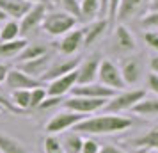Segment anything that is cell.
<instances>
[{
    "label": "cell",
    "instance_id": "6da1fadb",
    "mask_svg": "<svg viewBox=\"0 0 158 153\" xmlns=\"http://www.w3.org/2000/svg\"><path fill=\"white\" fill-rule=\"evenodd\" d=\"M133 125L130 117L119 116V114H98V116H87L80 123L73 126V132L77 134H87V135H110V134H119V132L128 130Z\"/></svg>",
    "mask_w": 158,
    "mask_h": 153
},
{
    "label": "cell",
    "instance_id": "7a4b0ae2",
    "mask_svg": "<svg viewBox=\"0 0 158 153\" xmlns=\"http://www.w3.org/2000/svg\"><path fill=\"white\" fill-rule=\"evenodd\" d=\"M77 23L78 22L69 15H66L64 11H46L43 23H41V29L44 30V34H48L52 37H60L66 32L75 29Z\"/></svg>",
    "mask_w": 158,
    "mask_h": 153
},
{
    "label": "cell",
    "instance_id": "3957f363",
    "mask_svg": "<svg viewBox=\"0 0 158 153\" xmlns=\"http://www.w3.org/2000/svg\"><path fill=\"white\" fill-rule=\"evenodd\" d=\"M98 84L105 86V87L112 89V91H123L126 87L124 86V80L121 77V71H119V66L112 62L110 59H101L100 68H98Z\"/></svg>",
    "mask_w": 158,
    "mask_h": 153
},
{
    "label": "cell",
    "instance_id": "277c9868",
    "mask_svg": "<svg viewBox=\"0 0 158 153\" xmlns=\"http://www.w3.org/2000/svg\"><path fill=\"white\" fill-rule=\"evenodd\" d=\"M144 96H146V91L144 89H131V91H121V93H115L110 100L105 105V112H110V114H119L123 110H130L137 102H140Z\"/></svg>",
    "mask_w": 158,
    "mask_h": 153
},
{
    "label": "cell",
    "instance_id": "5b68a950",
    "mask_svg": "<svg viewBox=\"0 0 158 153\" xmlns=\"http://www.w3.org/2000/svg\"><path fill=\"white\" fill-rule=\"evenodd\" d=\"M108 100H100V98H84V96H71V98H66L62 102L64 110H71L82 116H89L94 114L98 110L105 109Z\"/></svg>",
    "mask_w": 158,
    "mask_h": 153
},
{
    "label": "cell",
    "instance_id": "8992f818",
    "mask_svg": "<svg viewBox=\"0 0 158 153\" xmlns=\"http://www.w3.org/2000/svg\"><path fill=\"white\" fill-rule=\"evenodd\" d=\"M84 117L82 114H77V112H71V110H62V112H57L55 116L50 117V121L46 123L44 130L48 135H57V134H64L66 130H71L77 123H80Z\"/></svg>",
    "mask_w": 158,
    "mask_h": 153
},
{
    "label": "cell",
    "instance_id": "52a82bcc",
    "mask_svg": "<svg viewBox=\"0 0 158 153\" xmlns=\"http://www.w3.org/2000/svg\"><path fill=\"white\" fill-rule=\"evenodd\" d=\"M48 11V4H32L30 9L25 13V15L20 18V36L25 37L29 36L30 32L41 29V23H43V18Z\"/></svg>",
    "mask_w": 158,
    "mask_h": 153
},
{
    "label": "cell",
    "instance_id": "ba28073f",
    "mask_svg": "<svg viewBox=\"0 0 158 153\" xmlns=\"http://www.w3.org/2000/svg\"><path fill=\"white\" fill-rule=\"evenodd\" d=\"M119 71H121L123 80H124V86H137L142 80V75H144V62L140 55L124 57V61L119 66Z\"/></svg>",
    "mask_w": 158,
    "mask_h": 153
},
{
    "label": "cell",
    "instance_id": "9c48e42d",
    "mask_svg": "<svg viewBox=\"0 0 158 153\" xmlns=\"http://www.w3.org/2000/svg\"><path fill=\"white\" fill-rule=\"evenodd\" d=\"M112 45H114V52L115 53H121V55L131 53V52L137 48L135 36H133L131 30H130L126 25H123V23H117V25L114 27Z\"/></svg>",
    "mask_w": 158,
    "mask_h": 153
},
{
    "label": "cell",
    "instance_id": "30bf717a",
    "mask_svg": "<svg viewBox=\"0 0 158 153\" xmlns=\"http://www.w3.org/2000/svg\"><path fill=\"white\" fill-rule=\"evenodd\" d=\"M101 62L100 53H93L85 59H80L77 66V84H93L98 79V68Z\"/></svg>",
    "mask_w": 158,
    "mask_h": 153
},
{
    "label": "cell",
    "instance_id": "8fae6325",
    "mask_svg": "<svg viewBox=\"0 0 158 153\" xmlns=\"http://www.w3.org/2000/svg\"><path fill=\"white\" fill-rule=\"evenodd\" d=\"M82 46H84V32H82V29L75 27L73 30L66 32L64 36H60V41L57 43V50L60 55L71 57Z\"/></svg>",
    "mask_w": 158,
    "mask_h": 153
},
{
    "label": "cell",
    "instance_id": "7c38bea8",
    "mask_svg": "<svg viewBox=\"0 0 158 153\" xmlns=\"http://www.w3.org/2000/svg\"><path fill=\"white\" fill-rule=\"evenodd\" d=\"M148 2L149 0H121L115 15V22L126 25V22L137 18L139 15L142 16V11L148 7Z\"/></svg>",
    "mask_w": 158,
    "mask_h": 153
},
{
    "label": "cell",
    "instance_id": "4fadbf2b",
    "mask_svg": "<svg viewBox=\"0 0 158 153\" xmlns=\"http://www.w3.org/2000/svg\"><path fill=\"white\" fill-rule=\"evenodd\" d=\"M6 86H7L9 91H18V89H29L30 91L34 87H41L44 84L37 79L29 77L27 73L20 71L18 68H15V70H9L7 77H6Z\"/></svg>",
    "mask_w": 158,
    "mask_h": 153
},
{
    "label": "cell",
    "instance_id": "5bb4252c",
    "mask_svg": "<svg viewBox=\"0 0 158 153\" xmlns=\"http://www.w3.org/2000/svg\"><path fill=\"white\" fill-rule=\"evenodd\" d=\"M115 95V91L101 86L98 82L93 84H75L71 89V96H84V98H100V100H110Z\"/></svg>",
    "mask_w": 158,
    "mask_h": 153
},
{
    "label": "cell",
    "instance_id": "9a60e30c",
    "mask_svg": "<svg viewBox=\"0 0 158 153\" xmlns=\"http://www.w3.org/2000/svg\"><path fill=\"white\" fill-rule=\"evenodd\" d=\"M75 84H77V70L66 73V75L59 77V79L50 80L48 86H44V87H46V95L48 96H60V98H64V95L71 93Z\"/></svg>",
    "mask_w": 158,
    "mask_h": 153
},
{
    "label": "cell",
    "instance_id": "2e32d148",
    "mask_svg": "<svg viewBox=\"0 0 158 153\" xmlns=\"http://www.w3.org/2000/svg\"><path fill=\"white\" fill-rule=\"evenodd\" d=\"M53 61H52V53H44L41 57H36L32 59V61H25V62H18V70L23 73H27L29 77L32 79H37V80H41V77L44 75V71L48 70V66L52 64Z\"/></svg>",
    "mask_w": 158,
    "mask_h": 153
},
{
    "label": "cell",
    "instance_id": "e0dca14e",
    "mask_svg": "<svg viewBox=\"0 0 158 153\" xmlns=\"http://www.w3.org/2000/svg\"><path fill=\"white\" fill-rule=\"evenodd\" d=\"M80 59L75 57V59H60L57 62H52L48 66V70L44 71V75L41 77V82L46 84V82L53 80V79H59V77H62L66 73L73 71V70H77V66H78Z\"/></svg>",
    "mask_w": 158,
    "mask_h": 153
},
{
    "label": "cell",
    "instance_id": "ac0fdd59",
    "mask_svg": "<svg viewBox=\"0 0 158 153\" xmlns=\"http://www.w3.org/2000/svg\"><path fill=\"white\" fill-rule=\"evenodd\" d=\"M108 27L110 25H108L107 18H96L93 22H89V25L82 29V32H84V46H91L96 41H100L101 37L105 36Z\"/></svg>",
    "mask_w": 158,
    "mask_h": 153
},
{
    "label": "cell",
    "instance_id": "d6986e66",
    "mask_svg": "<svg viewBox=\"0 0 158 153\" xmlns=\"http://www.w3.org/2000/svg\"><path fill=\"white\" fill-rule=\"evenodd\" d=\"M130 144L133 146L135 150L148 153V151H158V126L151 128L149 132H146L139 137L130 139Z\"/></svg>",
    "mask_w": 158,
    "mask_h": 153
},
{
    "label": "cell",
    "instance_id": "ffe728a7",
    "mask_svg": "<svg viewBox=\"0 0 158 153\" xmlns=\"http://www.w3.org/2000/svg\"><path fill=\"white\" fill-rule=\"evenodd\" d=\"M30 6L32 4L25 0H0V11L6 13L9 20H20L30 9Z\"/></svg>",
    "mask_w": 158,
    "mask_h": 153
},
{
    "label": "cell",
    "instance_id": "44dd1931",
    "mask_svg": "<svg viewBox=\"0 0 158 153\" xmlns=\"http://www.w3.org/2000/svg\"><path fill=\"white\" fill-rule=\"evenodd\" d=\"M130 110L140 117H158V98L144 96L142 100L137 102Z\"/></svg>",
    "mask_w": 158,
    "mask_h": 153
},
{
    "label": "cell",
    "instance_id": "7402d4cb",
    "mask_svg": "<svg viewBox=\"0 0 158 153\" xmlns=\"http://www.w3.org/2000/svg\"><path fill=\"white\" fill-rule=\"evenodd\" d=\"M0 153H30V151L20 139L7 135V134H0Z\"/></svg>",
    "mask_w": 158,
    "mask_h": 153
},
{
    "label": "cell",
    "instance_id": "603a6c76",
    "mask_svg": "<svg viewBox=\"0 0 158 153\" xmlns=\"http://www.w3.org/2000/svg\"><path fill=\"white\" fill-rule=\"evenodd\" d=\"M48 52H50V50H48V46H46V45H43V43H27V45H25V48L18 53L16 61H18V62L32 61V59L41 57V55L48 53Z\"/></svg>",
    "mask_w": 158,
    "mask_h": 153
},
{
    "label": "cell",
    "instance_id": "cb8c5ba5",
    "mask_svg": "<svg viewBox=\"0 0 158 153\" xmlns=\"http://www.w3.org/2000/svg\"><path fill=\"white\" fill-rule=\"evenodd\" d=\"M29 43L25 37H18L15 41H6L0 43V59H15L18 53L25 48V45Z\"/></svg>",
    "mask_w": 158,
    "mask_h": 153
},
{
    "label": "cell",
    "instance_id": "d4e9b609",
    "mask_svg": "<svg viewBox=\"0 0 158 153\" xmlns=\"http://www.w3.org/2000/svg\"><path fill=\"white\" fill-rule=\"evenodd\" d=\"M20 36V23L18 20H7L0 25V43H6V41H15Z\"/></svg>",
    "mask_w": 158,
    "mask_h": 153
},
{
    "label": "cell",
    "instance_id": "484cf974",
    "mask_svg": "<svg viewBox=\"0 0 158 153\" xmlns=\"http://www.w3.org/2000/svg\"><path fill=\"white\" fill-rule=\"evenodd\" d=\"M82 9V22H93L100 16L101 2L100 0H80Z\"/></svg>",
    "mask_w": 158,
    "mask_h": 153
},
{
    "label": "cell",
    "instance_id": "4316f807",
    "mask_svg": "<svg viewBox=\"0 0 158 153\" xmlns=\"http://www.w3.org/2000/svg\"><path fill=\"white\" fill-rule=\"evenodd\" d=\"M11 103L16 109L27 114L30 107V91L29 89H18V91H11Z\"/></svg>",
    "mask_w": 158,
    "mask_h": 153
},
{
    "label": "cell",
    "instance_id": "83f0119b",
    "mask_svg": "<svg viewBox=\"0 0 158 153\" xmlns=\"http://www.w3.org/2000/svg\"><path fill=\"white\" fill-rule=\"evenodd\" d=\"M82 142H84V137L77 134V132H71V134H66L62 142H60V148L64 153H80L82 150Z\"/></svg>",
    "mask_w": 158,
    "mask_h": 153
},
{
    "label": "cell",
    "instance_id": "f1b7e54d",
    "mask_svg": "<svg viewBox=\"0 0 158 153\" xmlns=\"http://www.w3.org/2000/svg\"><path fill=\"white\" fill-rule=\"evenodd\" d=\"M62 6V11L66 15L75 18L77 22H82V9H80V0H60L59 2Z\"/></svg>",
    "mask_w": 158,
    "mask_h": 153
},
{
    "label": "cell",
    "instance_id": "f546056e",
    "mask_svg": "<svg viewBox=\"0 0 158 153\" xmlns=\"http://www.w3.org/2000/svg\"><path fill=\"white\" fill-rule=\"evenodd\" d=\"M139 25L144 30H156L158 29V11H148L140 16Z\"/></svg>",
    "mask_w": 158,
    "mask_h": 153
},
{
    "label": "cell",
    "instance_id": "4dcf8cb0",
    "mask_svg": "<svg viewBox=\"0 0 158 153\" xmlns=\"http://www.w3.org/2000/svg\"><path fill=\"white\" fill-rule=\"evenodd\" d=\"M46 86V84H44ZM44 86H41V87H34V89H30V107L29 110H36L41 103L44 102V98H46V87Z\"/></svg>",
    "mask_w": 158,
    "mask_h": 153
},
{
    "label": "cell",
    "instance_id": "1f68e13d",
    "mask_svg": "<svg viewBox=\"0 0 158 153\" xmlns=\"http://www.w3.org/2000/svg\"><path fill=\"white\" fill-rule=\"evenodd\" d=\"M43 148L44 153H64L60 148V141L55 135H46L43 141Z\"/></svg>",
    "mask_w": 158,
    "mask_h": 153
},
{
    "label": "cell",
    "instance_id": "d6a6232c",
    "mask_svg": "<svg viewBox=\"0 0 158 153\" xmlns=\"http://www.w3.org/2000/svg\"><path fill=\"white\" fill-rule=\"evenodd\" d=\"M64 102V98H60V96H46L44 98V102L37 107L36 110H50V109H55V107H60Z\"/></svg>",
    "mask_w": 158,
    "mask_h": 153
},
{
    "label": "cell",
    "instance_id": "836d02e7",
    "mask_svg": "<svg viewBox=\"0 0 158 153\" xmlns=\"http://www.w3.org/2000/svg\"><path fill=\"white\" fill-rule=\"evenodd\" d=\"M98 151H100V142L96 139H91V137L84 139L80 153H98Z\"/></svg>",
    "mask_w": 158,
    "mask_h": 153
},
{
    "label": "cell",
    "instance_id": "e575fe53",
    "mask_svg": "<svg viewBox=\"0 0 158 153\" xmlns=\"http://www.w3.org/2000/svg\"><path fill=\"white\" fill-rule=\"evenodd\" d=\"M144 41H146V45L149 46L151 50H155L158 53V32H155V30L144 32Z\"/></svg>",
    "mask_w": 158,
    "mask_h": 153
},
{
    "label": "cell",
    "instance_id": "d590c367",
    "mask_svg": "<svg viewBox=\"0 0 158 153\" xmlns=\"http://www.w3.org/2000/svg\"><path fill=\"white\" fill-rule=\"evenodd\" d=\"M0 107L6 110V112H9V114H18V116H25V114H23V112H20V110H18V109L15 107V105L11 103V100H7V98H6L4 95H0Z\"/></svg>",
    "mask_w": 158,
    "mask_h": 153
},
{
    "label": "cell",
    "instance_id": "8d00e7d4",
    "mask_svg": "<svg viewBox=\"0 0 158 153\" xmlns=\"http://www.w3.org/2000/svg\"><path fill=\"white\" fill-rule=\"evenodd\" d=\"M146 84H148V89H149L151 93H155L158 96V75L156 73H149L146 77Z\"/></svg>",
    "mask_w": 158,
    "mask_h": 153
},
{
    "label": "cell",
    "instance_id": "74e56055",
    "mask_svg": "<svg viewBox=\"0 0 158 153\" xmlns=\"http://www.w3.org/2000/svg\"><path fill=\"white\" fill-rule=\"evenodd\" d=\"M98 153H128V151L114 144H103V146H100V151Z\"/></svg>",
    "mask_w": 158,
    "mask_h": 153
},
{
    "label": "cell",
    "instance_id": "f35d334b",
    "mask_svg": "<svg viewBox=\"0 0 158 153\" xmlns=\"http://www.w3.org/2000/svg\"><path fill=\"white\" fill-rule=\"evenodd\" d=\"M9 68L6 62H0V84H4L6 82V77H7V73H9Z\"/></svg>",
    "mask_w": 158,
    "mask_h": 153
},
{
    "label": "cell",
    "instance_id": "ab89813d",
    "mask_svg": "<svg viewBox=\"0 0 158 153\" xmlns=\"http://www.w3.org/2000/svg\"><path fill=\"white\" fill-rule=\"evenodd\" d=\"M149 70H151V73H156L158 75V53H155L149 59Z\"/></svg>",
    "mask_w": 158,
    "mask_h": 153
},
{
    "label": "cell",
    "instance_id": "60d3db41",
    "mask_svg": "<svg viewBox=\"0 0 158 153\" xmlns=\"http://www.w3.org/2000/svg\"><path fill=\"white\" fill-rule=\"evenodd\" d=\"M101 9H100V18H107V7H108V0H100Z\"/></svg>",
    "mask_w": 158,
    "mask_h": 153
},
{
    "label": "cell",
    "instance_id": "b9f144b4",
    "mask_svg": "<svg viewBox=\"0 0 158 153\" xmlns=\"http://www.w3.org/2000/svg\"><path fill=\"white\" fill-rule=\"evenodd\" d=\"M146 9H148V11H158V0H149Z\"/></svg>",
    "mask_w": 158,
    "mask_h": 153
},
{
    "label": "cell",
    "instance_id": "7bdbcfd3",
    "mask_svg": "<svg viewBox=\"0 0 158 153\" xmlns=\"http://www.w3.org/2000/svg\"><path fill=\"white\" fill-rule=\"evenodd\" d=\"M25 2H29V4H48L50 6V0H25Z\"/></svg>",
    "mask_w": 158,
    "mask_h": 153
},
{
    "label": "cell",
    "instance_id": "ee69618b",
    "mask_svg": "<svg viewBox=\"0 0 158 153\" xmlns=\"http://www.w3.org/2000/svg\"><path fill=\"white\" fill-rule=\"evenodd\" d=\"M9 18L7 16H6V13H2V11H0V23H4V22H7Z\"/></svg>",
    "mask_w": 158,
    "mask_h": 153
},
{
    "label": "cell",
    "instance_id": "f6af8a7d",
    "mask_svg": "<svg viewBox=\"0 0 158 153\" xmlns=\"http://www.w3.org/2000/svg\"><path fill=\"white\" fill-rule=\"evenodd\" d=\"M2 112H6V110H4V109H2V107H0V114H2Z\"/></svg>",
    "mask_w": 158,
    "mask_h": 153
},
{
    "label": "cell",
    "instance_id": "bcb514c9",
    "mask_svg": "<svg viewBox=\"0 0 158 153\" xmlns=\"http://www.w3.org/2000/svg\"><path fill=\"white\" fill-rule=\"evenodd\" d=\"M53 2H57V4H59V2H60V0H53Z\"/></svg>",
    "mask_w": 158,
    "mask_h": 153
}]
</instances>
